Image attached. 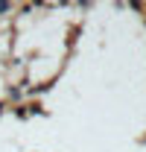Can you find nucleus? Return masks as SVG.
Instances as JSON below:
<instances>
[{"mask_svg": "<svg viewBox=\"0 0 146 152\" xmlns=\"http://www.w3.org/2000/svg\"><path fill=\"white\" fill-rule=\"evenodd\" d=\"M9 9H12V6H9V3H6V0H0V15H6V12H9Z\"/></svg>", "mask_w": 146, "mask_h": 152, "instance_id": "nucleus-1", "label": "nucleus"}]
</instances>
